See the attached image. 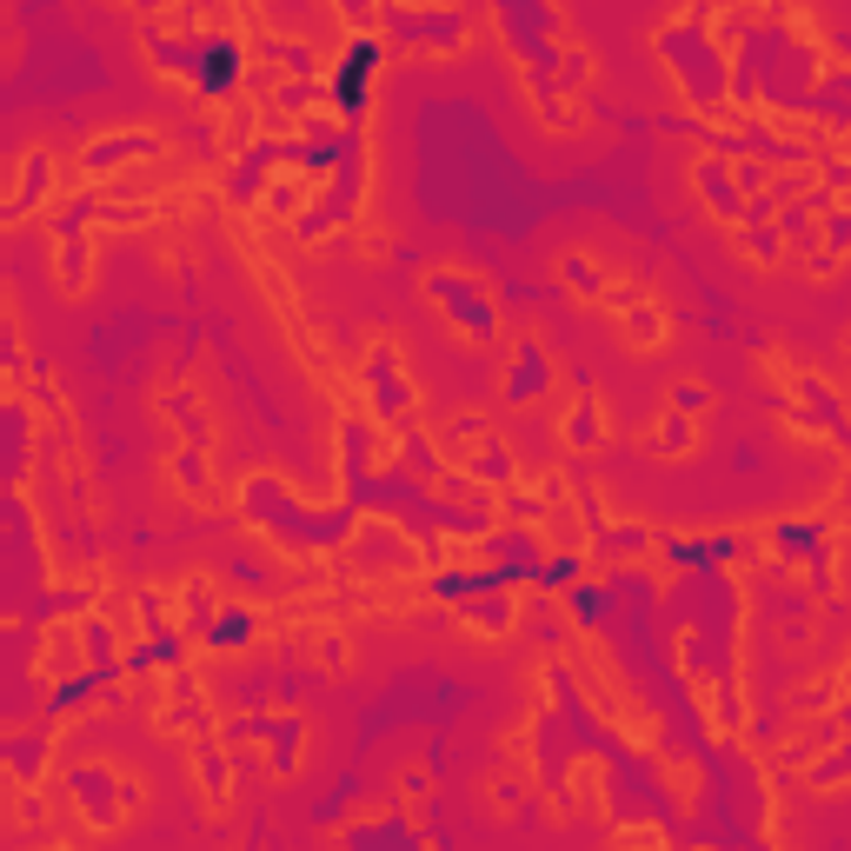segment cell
<instances>
[{
    "mask_svg": "<svg viewBox=\"0 0 851 851\" xmlns=\"http://www.w3.org/2000/svg\"><path fill=\"white\" fill-rule=\"evenodd\" d=\"M366 73H373V47H353L347 67H339V107H360L366 94Z\"/></svg>",
    "mask_w": 851,
    "mask_h": 851,
    "instance_id": "6da1fadb",
    "label": "cell"
},
{
    "mask_svg": "<svg viewBox=\"0 0 851 851\" xmlns=\"http://www.w3.org/2000/svg\"><path fill=\"white\" fill-rule=\"evenodd\" d=\"M233 73H240V60H233V47H226V40H213V47L200 54V80H207V88L220 94V88H233Z\"/></svg>",
    "mask_w": 851,
    "mask_h": 851,
    "instance_id": "7a4b0ae2",
    "label": "cell"
}]
</instances>
